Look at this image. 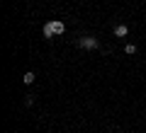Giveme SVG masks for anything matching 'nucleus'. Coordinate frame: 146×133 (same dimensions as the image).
I'll list each match as a JSON object with an SVG mask.
<instances>
[{"instance_id": "f257e3e1", "label": "nucleus", "mask_w": 146, "mask_h": 133, "mask_svg": "<svg viewBox=\"0 0 146 133\" xmlns=\"http://www.w3.org/2000/svg\"><path fill=\"white\" fill-rule=\"evenodd\" d=\"M44 39H54V36H58V34H63L66 31V24H63L61 20H51V22H46L44 24Z\"/></svg>"}, {"instance_id": "f03ea898", "label": "nucleus", "mask_w": 146, "mask_h": 133, "mask_svg": "<svg viewBox=\"0 0 146 133\" xmlns=\"http://www.w3.org/2000/svg\"><path fill=\"white\" fill-rule=\"evenodd\" d=\"M78 46L83 48V51H95L100 44H98V39H95V36H80V39H78Z\"/></svg>"}, {"instance_id": "7ed1b4c3", "label": "nucleus", "mask_w": 146, "mask_h": 133, "mask_svg": "<svg viewBox=\"0 0 146 133\" xmlns=\"http://www.w3.org/2000/svg\"><path fill=\"white\" fill-rule=\"evenodd\" d=\"M127 34H129V29H127V24H117V27H115V36H117V39H124Z\"/></svg>"}, {"instance_id": "20e7f679", "label": "nucleus", "mask_w": 146, "mask_h": 133, "mask_svg": "<svg viewBox=\"0 0 146 133\" xmlns=\"http://www.w3.org/2000/svg\"><path fill=\"white\" fill-rule=\"evenodd\" d=\"M22 80H25V85H32V82H34V73H25V77H22Z\"/></svg>"}, {"instance_id": "39448f33", "label": "nucleus", "mask_w": 146, "mask_h": 133, "mask_svg": "<svg viewBox=\"0 0 146 133\" xmlns=\"http://www.w3.org/2000/svg\"><path fill=\"white\" fill-rule=\"evenodd\" d=\"M124 53H129V56H134V53H136V46H134V44H127V46H124Z\"/></svg>"}]
</instances>
